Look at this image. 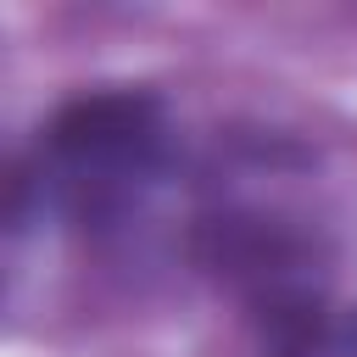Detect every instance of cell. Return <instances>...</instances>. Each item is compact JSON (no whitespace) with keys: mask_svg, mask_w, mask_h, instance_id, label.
<instances>
[{"mask_svg":"<svg viewBox=\"0 0 357 357\" xmlns=\"http://www.w3.org/2000/svg\"><path fill=\"white\" fill-rule=\"evenodd\" d=\"M190 257L218 273L223 284H234L251 312L290 301V296H318V240L307 229H296L290 218H268V212H206L190 229Z\"/></svg>","mask_w":357,"mask_h":357,"instance_id":"obj_2","label":"cell"},{"mask_svg":"<svg viewBox=\"0 0 357 357\" xmlns=\"http://www.w3.org/2000/svg\"><path fill=\"white\" fill-rule=\"evenodd\" d=\"M167 162V112L151 89H95L45 123V184L73 218L123 212Z\"/></svg>","mask_w":357,"mask_h":357,"instance_id":"obj_1","label":"cell"}]
</instances>
